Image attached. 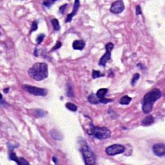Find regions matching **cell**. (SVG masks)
<instances>
[{"mask_svg": "<svg viewBox=\"0 0 165 165\" xmlns=\"http://www.w3.org/2000/svg\"><path fill=\"white\" fill-rule=\"evenodd\" d=\"M162 96V92L158 89H154L145 95L142 105V110L145 114H149L152 112L153 103L158 100Z\"/></svg>", "mask_w": 165, "mask_h": 165, "instance_id": "1", "label": "cell"}, {"mask_svg": "<svg viewBox=\"0 0 165 165\" xmlns=\"http://www.w3.org/2000/svg\"><path fill=\"white\" fill-rule=\"evenodd\" d=\"M28 75L35 81H42L48 75V65L45 63H36L28 69Z\"/></svg>", "mask_w": 165, "mask_h": 165, "instance_id": "2", "label": "cell"}, {"mask_svg": "<svg viewBox=\"0 0 165 165\" xmlns=\"http://www.w3.org/2000/svg\"><path fill=\"white\" fill-rule=\"evenodd\" d=\"M79 145H80V151L82 153L85 164L86 165L96 164V155L87 143L85 141H80Z\"/></svg>", "mask_w": 165, "mask_h": 165, "instance_id": "3", "label": "cell"}, {"mask_svg": "<svg viewBox=\"0 0 165 165\" xmlns=\"http://www.w3.org/2000/svg\"><path fill=\"white\" fill-rule=\"evenodd\" d=\"M89 133L99 140H103L111 137L110 130L106 127L92 126Z\"/></svg>", "mask_w": 165, "mask_h": 165, "instance_id": "4", "label": "cell"}, {"mask_svg": "<svg viewBox=\"0 0 165 165\" xmlns=\"http://www.w3.org/2000/svg\"><path fill=\"white\" fill-rule=\"evenodd\" d=\"M23 89L29 94L37 96H45L47 95L48 91L45 89L35 87L28 85H24L22 86Z\"/></svg>", "mask_w": 165, "mask_h": 165, "instance_id": "5", "label": "cell"}, {"mask_svg": "<svg viewBox=\"0 0 165 165\" xmlns=\"http://www.w3.org/2000/svg\"><path fill=\"white\" fill-rule=\"evenodd\" d=\"M114 47V45L112 43H109L106 45L105 46V48H106V53L105 54V55H103L102 56V58H101L100 60H99V65L101 66H105L106 65V63L108 62V61H109L111 59V51L112 50Z\"/></svg>", "mask_w": 165, "mask_h": 165, "instance_id": "6", "label": "cell"}, {"mask_svg": "<svg viewBox=\"0 0 165 165\" xmlns=\"http://www.w3.org/2000/svg\"><path fill=\"white\" fill-rule=\"evenodd\" d=\"M125 151V147L123 145H119V144H115L111 146H109L106 148V153H107L109 156H116L117 154H120V153H123Z\"/></svg>", "mask_w": 165, "mask_h": 165, "instance_id": "7", "label": "cell"}, {"mask_svg": "<svg viewBox=\"0 0 165 165\" xmlns=\"http://www.w3.org/2000/svg\"><path fill=\"white\" fill-rule=\"evenodd\" d=\"M125 9V5L123 1H117L114 2L110 7V12L114 14H120Z\"/></svg>", "mask_w": 165, "mask_h": 165, "instance_id": "8", "label": "cell"}, {"mask_svg": "<svg viewBox=\"0 0 165 165\" xmlns=\"http://www.w3.org/2000/svg\"><path fill=\"white\" fill-rule=\"evenodd\" d=\"M108 92V89H101L98 90L97 92L96 93V96L98 99H99V102L101 103H104L106 104L109 102H112V99H108L106 98H105V95L106 94V93Z\"/></svg>", "mask_w": 165, "mask_h": 165, "instance_id": "9", "label": "cell"}, {"mask_svg": "<svg viewBox=\"0 0 165 165\" xmlns=\"http://www.w3.org/2000/svg\"><path fill=\"white\" fill-rule=\"evenodd\" d=\"M153 152L158 157H163L165 154V146L163 143H157L154 145L152 148Z\"/></svg>", "mask_w": 165, "mask_h": 165, "instance_id": "10", "label": "cell"}, {"mask_svg": "<svg viewBox=\"0 0 165 165\" xmlns=\"http://www.w3.org/2000/svg\"><path fill=\"white\" fill-rule=\"evenodd\" d=\"M79 7H80V3H79V1H78V0L75 1L74 5L73 11H72L70 14H68L66 20H65V23H69L72 21V18L74 17V16L76 15L77 12H78V9H79Z\"/></svg>", "mask_w": 165, "mask_h": 165, "instance_id": "11", "label": "cell"}, {"mask_svg": "<svg viewBox=\"0 0 165 165\" xmlns=\"http://www.w3.org/2000/svg\"><path fill=\"white\" fill-rule=\"evenodd\" d=\"M9 158L11 160L14 161L18 164H29V163L25 159L23 158V157H17L16 154L14 152H11L9 155Z\"/></svg>", "mask_w": 165, "mask_h": 165, "instance_id": "12", "label": "cell"}, {"mask_svg": "<svg viewBox=\"0 0 165 165\" xmlns=\"http://www.w3.org/2000/svg\"><path fill=\"white\" fill-rule=\"evenodd\" d=\"M72 47L74 50H82L85 47V43L82 40H75L72 44Z\"/></svg>", "mask_w": 165, "mask_h": 165, "instance_id": "13", "label": "cell"}, {"mask_svg": "<svg viewBox=\"0 0 165 165\" xmlns=\"http://www.w3.org/2000/svg\"><path fill=\"white\" fill-rule=\"evenodd\" d=\"M141 123L143 126H150V125H152V124L154 123V118H153L152 115H149V116H147L142 120Z\"/></svg>", "mask_w": 165, "mask_h": 165, "instance_id": "14", "label": "cell"}, {"mask_svg": "<svg viewBox=\"0 0 165 165\" xmlns=\"http://www.w3.org/2000/svg\"><path fill=\"white\" fill-rule=\"evenodd\" d=\"M88 101H89V103H90L91 104L100 103L99 99L96 96H95L93 94H90L89 97H88Z\"/></svg>", "mask_w": 165, "mask_h": 165, "instance_id": "15", "label": "cell"}, {"mask_svg": "<svg viewBox=\"0 0 165 165\" xmlns=\"http://www.w3.org/2000/svg\"><path fill=\"white\" fill-rule=\"evenodd\" d=\"M131 101H132V98L128 96H125L121 98L119 103H120L121 105H129V103H130Z\"/></svg>", "mask_w": 165, "mask_h": 165, "instance_id": "16", "label": "cell"}, {"mask_svg": "<svg viewBox=\"0 0 165 165\" xmlns=\"http://www.w3.org/2000/svg\"><path fill=\"white\" fill-rule=\"evenodd\" d=\"M51 136H52V137L54 139H55V140H61L62 139V136L61 135V133H59V132L56 131L55 130H53L50 131Z\"/></svg>", "mask_w": 165, "mask_h": 165, "instance_id": "17", "label": "cell"}, {"mask_svg": "<svg viewBox=\"0 0 165 165\" xmlns=\"http://www.w3.org/2000/svg\"><path fill=\"white\" fill-rule=\"evenodd\" d=\"M51 23H52V26H53L54 27V29L55 30H60V25H59V21L57 19H51Z\"/></svg>", "mask_w": 165, "mask_h": 165, "instance_id": "18", "label": "cell"}, {"mask_svg": "<svg viewBox=\"0 0 165 165\" xmlns=\"http://www.w3.org/2000/svg\"><path fill=\"white\" fill-rule=\"evenodd\" d=\"M65 106H66V108L67 109H69V110L72 111V112H76V111L77 110V109H78V108H77V106H76V105H74V104L70 103V102H68V103H66V104H65Z\"/></svg>", "mask_w": 165, "mask_h": 165, "instance_id": "19", "label": "cell"}, {"mask_svg": "<svg viewBox=\"0 0 165 165\" xmlns=\"http://www.w3.org/2000/svg\"><path fill=\"white\" fill-rule=\"evenodd\" d=\"M104 76H105V74H104L101 73L100 71L95 70H92V77L93 79H96V78H100V77H103Z\"/></svg>", "mask_w": 165, "mask_h": 165, "instance_id": "20", "label": "cell"}, {"mask_svg": "<svg viewBox=\"0 0 165 165\" xmlns=\"http://www.w3.org/2000/svg\"><path fill=\"white\" fill-rule=\"evenodd\" d=\"M139 78H140V75L139 74L136 73L134 75H133V78H132V82H131V84H132V86H135L136 84V82H137V81L139 79Z\"/></svg>", "mask_w": 165, "mask_h": 165, "instance_id": "21", "label": "cell"}, {"mask_svg": "<svg viewBox=\"0 0 165 165\" xmlns=\"http://www.w3.org/2000/svg\"><path fill=\"white\" fill-rule=\"evenodd\" d=\"M66 95L68 96L71 97H74V91L73 89L72 88V86L70 85H69L67 86V91H66Z\"/></svg>", "mask_w": 165, "mask_h": 165, "instance_id": "22", "label": "cell"}, {"mask_svg": "<svg viewBox=\"0 0 165 165\" xmlns=\"http://www.w3.org/2000/svg\"><path fill=\"white\" fill-rule=\"evenodd\" d=\"M45 35L44 34H41L38 35V36L37 37V38H36V42L38 45L42 43V41H43L44 38H45Z\"/></svg>", "mask_w": 165, "mask_h": 165, "instance_id": "23", "label": "cell"}, {"mask_svg": "<svg viewBox=\"0 0 165 165\" xmlns=\"http://www.w3.org/2000/svg\"><path fill=\"white\" fill-rule=\"evenodd\" d=\"M38 23L37 21H33V22H32V27H31L30 32H34V31L38 29Z\"/></svg>", "mask_w": 165, "mask_h": 165, "instance_id": "24", "label": "cell"}, {"mask_svg": "<svg viewBox=\"0 0 165 165\" xmlns=\"http://www.w3.org/2000/svg\"><path fill=\"white\" fill-rule=\"evenodd\" d=\"M55 3V1H44L43 2V5L45 7H47V8H50L54 3Z\"/></svg>", "mask_w": 165, "mask_h": 165, "instance_id": "25", "label": "cell"}, {"mask_svg": "<svg viewBox=\"0 0 165 165\" xmlns=\"http://www.w3.org/2000/svg\"><path fill=\"white\" fill-rule=\"evenodd\" d=\"M61 45H62V43L60 42V41H57L56 43H55V45H54V47L52 48V50H51V51L56 50L59 49V48H60L61 47Z\"/></svg>", "mask_w": 165, "mask_h": 165, "instance_id": "26", "label": "cell"}, {"mask_svg": "<svg viewBox=\"0 0 165 165\" xmlns=\"http://www.w3.org/2000/svg\"><path fill=\"white\" fill-rule=\"evenodd\" d=\"M36 112H37V115H38V116L41 117H44V116L46 115V113H45V112L42 110H37Z\"/></svg>", "mask_w": 165, "mask_h": 165, "instance_id": "27", "label": "cell"}, {"mask_svg": "<svg viewBox=\"0 0 165 165\" xmlns=\"http://www.w3.org/2000/svg\"><path fill=\"white\" fill-rule=\"evenodd\" d=\"M67 4H65V5H62L59 7V13L60 14H64V12H65V9H66V7H67Z\"/></svg>", "mask_w": 165, "mask_h": 165, "instance_id": "28", "label": "cell"}, {"mask_svg": "<svg viewBox=\"0 0 165 165\" xmlns=\"http://www.w3.org/2000/svg\"><path fill=\"white\" fill-rule=\"evenodd\" d=\"M143 14L142 13V11H141V8L139 5H137L136 7V15H141Z\"/></svg>", "mask_w": 165, "mask_h": 165, "instance_id": "29", "label": "cell"}, {"mask_svg": "<svg viewBox=\"0 0 165 165\" xmlns=\"http://www.w3.org/2000/svg\"><path fill=\"white\" fill-rule=\"evenodd\" d=\"M8 90H9V88H6V89H4L3 90V92H4V93H5V94H7L8 92Z\"/></svg>", "mask_w": 165, "mask_h": 165, "instance_id": "30", "label": "cell"}, {"mask_svg": "<svg viewBox=\"0 0 165 165\" xmlns=\"http://www.w3.org/2000/svg\"><path fill=\"white\" fill-rule=\"evenodd\" d=\"M53 161L54 162L55 164H56V163H57V158L55 157H53Z\"/></svg>", "mask_w": 165, "mask_h": 165, "instance_id": "31", "label": "cell"}]
</instances>
